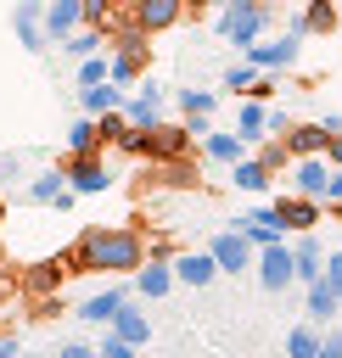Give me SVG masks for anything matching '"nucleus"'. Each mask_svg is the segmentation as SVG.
<instances>
[{
  "instance_id": "18",
  "label": "nucleus",
  "mask_w": 342,
  "mask_h": 358,
  "mask_svg": "<svg viewBox=\"0 0 342 358\" xmlns=\"http://www.w3.org/2000/svg\"><path fill=\"white\" fill-rule=\"evenodd\" d=\"M342 17H336V0H308L303 17H292V34H336Z\"/></svg>"
},
{
  "instance_id": "46",
  "label": "nucleus",
  "mask_w": 342,
  "mask_h": 358,
  "mask_svg": "<svg viewBox=\"0 0 342 358\" xmlns=\"http://www.w3.org/2000/svg\"><path fill=\"white\" fill-rule=\"evenodd\" d=\"M219 0H185V11H213Z\"/></svg>"
},
{
  "instance_id": "15",
  "label": "nucleus",
  "mask_w": 342,
  "mask_h": 358,
  "mask_svg": "<svg viewBox=\"0 0 342 358\" xmlns=\"http://www.w3.org/2000/svg\"><path fill=\"white\" fill-rule=\"evenodd\" d=\"M320 207H325V201H308V196H297V190L275 196V213H280V224H286V229H297V235H314V224H320Z\"/></svg>"
},
{
  "instance_id": "10",
  "label": "nucleus",
  "mask_w": 342,
  "mask_h": 358,
  "mask_svg": "<svg viewBox=\"0 0 342 358\" xmlns=\"http://www.w3.org/2000/svg\"><path fill=\"white\" fill-rule=\"evenodd\" d=\"M73 274V257H45V263H34L28 274H22V291L34 296V302H45V296H56V285Z\"/></svg>"
},
{
  "instance_id": "8",
  "label": "nucleus",
  "mask_w": 342,
  "mask_h": 358,
  "mask_svg": "<svg viewBox=\"0 0 342 358\" xmlns=\"http://www.w3.org/2000/svg\"><path fill=\"white\" fill-rule=\"evenodd\" d=\"M78 28H84V0H45V39L50 45H67Z\"/></svg>"
},
{
  "instance_id": "16",
  "label": "nucleus",
  "mask_w": 342,
  "mask_h": 358,
  "mask_svg": "<svg viewBox=\"0 0 342 358\" xmlns=\"http://www.w3.org/2000/svg\"><path fill=\"white\" fill-rule=\"evenodd\" d=\"M157 101H163V84H146V78H140V95H129V101H123L129 129H140V134H146V129H157V123H163Z\"/></svg>"
},
{
  "instance_id": "30",
  "label": "nucleus",
  "mask_w": 342,
  "mask_h": 358,
  "mask_svg": "<svg viewBox=\"0 0 342 358\" xmlns=\"http://www.w3.org/2000/svg\"><path fill=\"white\" fill-rule=\"evenodd\" d=\"M101 45H107V34H101V28H78L62 50H67L73 62H90V56H101Z\"/></svg>"
},
{
  "instance_id": "26",
  "label": "nucleus",
  "mask_w": 342,
  "mask_h": 358,
  "mask_svg": "<svg viewBox=\"0 0 342 358\" xmlns=\"http://www.w3.org/2000/svg\"><path fill=\"white\" fill-rule=\"evenodd\" d=\"M303 313H308L314 324H331V319L342 313V296H336L325 280H314V285H308V302H303Z\"/></svg>"
},
{
  "instance_id": "23",
  "label": "nucleus",
  "mask_w": 342,
  "mask_h": 358,
  "mask_svg": "<svg viewBox=\"0 0 342 358\" xmlns=\"http://www.w3.org/2000/svg\"><path fill=\"white\" fill-rule=\"evenodd\" d=\"M129 95L118 90V84H95V90H78V112L84 117H107V112H118Z\"/></svg>"
},
{
  "instance_id": "6",
  "label": "nucleus",
  "mask_w": 342,
  "mask_h": 358,
  "mask_svg": "<svg viewBox=\"0 0 342 358\" xmlns=\"http://www.w3.org/2000/svg\"><path fill=\"white\" fill-rule=\"evenodd\" d=\"M297 56H303V34H286V39H275V45H252L247 50V62L258 67V73H286V67H297Z\"/></svg>"
},
{
  "instance_id": "25",
  "label": "nucleus",
  "mask_w": 342,
  "mask_h": 358,
  "mask_svg": "<svg viewBox=\"0 0 342 358\" xmlns=\"http://www.w3.org/2000/svg\"><path fill=\"white\" fill-rule=\"evenodd\" d=\"M235 134L241 140H269V106L264 101H241L235 106Z\"/></svg>"
},
{
  "instance_id": "28",
  "label": "nucleus",
  "mask_w": 342,
  "mask_h": 358,
  "mask_svg": "<svg viewBox=\"0 0 342 358\" xmlns=\"http://www.w3.org/2000/svg\"><path fill=\"white\" fill-rule=\"evenodd\" d=\"M202 151H207L213 162H230V168H235V162H247V140H241V134H207V140H202Z\"/></svg>"
},
{
  "instance_id": "3",
  "label": "nucleus",
  "mask_w": 342,
  "mask_h": 358,
  "mask_svg": "<svg viewBox=\"0 0 342 358\" xmlns=\"http://www.w3.org/2000/svg\"><path fill=\"white\" fill-rule=\"evenodd\" d=\"M123 151H129V157H151V162H185L191 134H185V123H157V129H146V134L129 129Z\"/></svg>"
},
{
  "instance_id": "22",
  "label": "nucleus",
  "mask_w": 342,
  "mask_h": 358,
  "mask_svg": "<svg viewBox=\"0 0 342 358\" xmlns=\"http://www.w3.org/2000/svg\"><path fill=\"white\" fill-rule=\"evenodd\" d=\"M107 330H112L118 341H129V347H146V341H151V319L140 313V302H123V313H118Z\"/></svg>"
},
{
  "instance_id": "14",
  "label": "nucleus",
  "mask_w": 342,
  "mask_h": 358,
  "mask_svg": "<svg viewBox=\"0 0 342 358\" xmlns=\"http://www.w3.org/2000/svg\"><path fill=\"white\" fill-rule=\"evenodd\" d=\"M107 185H112V173H107L101 157H73V162H67V190H73V196H101Z\"/></svg>"
},
{
  "instance_id": "4",
  "label": "nucleus",
  "mask_w": 342,
  "mask_h": 358,
  "mask_svg": "<svg viewBox=\"0 0 342 358\" xmlns=\"http://www.w3.org/2000/svg\"><path fill=\"white\" fill-rule=\"evenodd\" d=\"M207 252H213L219 274H247V268L258 263V252H252V241H247L241 229H219V235L207 241Z\"/></svg>"
},
{
  "instance_id": "5",
  "label": "nucleus",
  "mask_w": 342,
  "mask_h": 358,
  "mask_svg": "<svg viewBox=\"0 0 342 358\" xmlns=\"http://www.w3.org/2000/svg\"><path fill=\"white\" fill-rule=\"evenodd\" d=\"M252 268H258V285H264V291H275V296H280L286 285H297V263H292V246H264Z\"/></svg>"
},
{
  "instance_id": "20",
  "label": "nucleus",
  "mask_w": 342,
  "mask_h": 358,
  "mask_svg": "<svg viewBox=\"0 0 342 358\" xmlns=\"http://www.w3.org/2000/svg\"><path fill=\"white\" fill-rule=\"evenodd\" d=\"M292 263H297V285L325 280V257H320V241H314V235H297V241H292Z\"/></svg>"
},
{
  "instance_id": "45",
  "label": "nucleus",
  "mask_w": 342,
  "mask_h": 358,
  "mask_svg": "<svg viewBox=\"0 0 342 358\" xmlns=\"http://www.w3.org/2000/svg\"><path fill=\"white\" fill-rule=\"evenodd\" d=\"M325 162H331V168H342V134H331V140H325Z\"/></svg>"
},
{
  "instance_id": "31",
  "label": "nucleus",
  "mask_w": 342,
  "mask_h": 358,
  "mask_svg": "<svg viewBox=\"0 0 342 358\" xmlns=\"http://www.w3.org/2000/svg\"><path fill=\"white\" fill-rule=\"evenodd\" d=\"M230 185H235V190H264V185H269V168H264L258 157H247V162L230 168Z\"/></svg>"
},
{
  "instance_id": "24",
  "label": "nucleus",
  "mask_w": 342,
  "mask_h": 358,
  "mask_svg": "<svg viewBox=\"0 0 342 358\" xmlns=\"http://www.w3.org/2000/svg\"><path fill=\"white\" fill-rule=\"evenodd\" d=\"M325 140H331V134H325L320 123H292V134H286L280 145H286L292 157H325Z\"/></svg>"
},
{
  "instance_id": "36",
  "label": "nucleus",
  "mask_w": 342,
  "mask_h": 358,
  "mask_svg": "<svg viewBox=\"0 0 342 358\" xmlns=\"http://www.w3.org/2000/svg\"><path fill=\"white\" fill-rule=\"evenodd\" d=\"M95 358H140V347H129V341H118L112 330L95 341Z\"/></svg>"
},
{
  "instance_id": "7",
  "label": "nucleus",
  "mask_w": 342,
  "mask_h": 358,
  "mask_svg": "<svg viewBox=\"0 0 342 358\" xmlns=\"http://www.w3.org/2000/svg\"><path fill=\"white\" fill-rule=\"evenodd\" d=\"M146 62H151L146 34H140V28H135V34H123V39H118V56H112V84H135V78L146 73Z\"/></svg>"
},
{
  "instance_id": "37",
  "label": "nucleus",
  "mask_w": 342,
  "mask_h": 358,
  "mask_svg": "<svg viewBox=\"0 0 342 358\" xmlns=\"http://www.w3.org/2000/svg\"><path fill=\"white\" fill-rule=\"evenodd\" d=\"M258 162H264V168L275 173V168H286V162H292V151H286L280 140H264V145H258Z\"/></svg>"
},
{
  "instance_id": "21",
  "label": "nucleus",
  "mask_w": 342,
  "mask_h": 358,
  "mask_svg": "<svg viewBox=\"0 0 342 358\" xmlns=\"http://www.w3.org/2000/svg\"><path fill=\"white\" fill-rule=\"evenodd\" d=\"M174 274H179L185 285H196V291H202V285H213V280H219V263H213V252H179V257H174Z\"/></svg>"
},
{
  "instance_id": "38",
  "label": "nucleus",
  "mask_w": 342,
  "mask_h": 358,
  "mask_svg": "<svg viewBox=\"0 0 342 358\" xmlns=\"http://www.w3.org/2000/svg\"><path fill=\"white\" fill-rule=\"evenodd\" d=\"M163 185H196V168L191 162H163Z\"/></svg>"
},
{
  "instance_id": "39",
  "label": "nucleus",
  "mask_w": 342,
  "mask_h": 358,
  "mask_svg": "<svg viewBox=\"0 0 342 358\" xmlns=\"http://www.w3.org/2000/svg\"><path fill=\"white\" fill-rule=\"evenodd\" d=\"M275 90H280V78L275 73H258V84L247 90V101H275Z\"/></svg>"
},
{
  "instance_id": "43",
  "label": "nucleus",
  "mask_w": 342,
  "mask_h": 358,
  "mask_svg": "<svg viewBox=\"0 0 342 358\" xmlns=\"http://www.w3.org/2000/svg\"><path fill=\"white\" fill-rule=\"evenodd\" d=\"M320 358H342V324L325 336V347H320Z\"/></svg>"
},
{
  "instance_id": "47",
  "label": "nucleus",
  "mask_w": 342,
  "mask_h": 358,
  "mask_svg": "<svg viewBox=\"0 0 342 358\" xmlns=\"http://www.w3.org/2000/svg\"><path fill=\"white\" fill-rule=\"evenodd\" d=\"M0 224H6V201H0Z\"/></svg>"
},
{
  "instance_id": "12",
  "label": "nucleus",
  "mask_w": 342,
  "mask_h": 358,
  "mask_svg": "<svg viewBox=\"0 0 342 358\" xmlns=\"http://www.w3.org/2000/svg\"><path fill=\"white\" fill-rule=\"evenodd\" d=\"M135 6V28L140 34H168L185 17V0H129Z\"/></svg>"
},
{
  "instance_id": "35",
  "label": "nucleus",
  "mask_w": 342,
  "mask_h": 358,
  "mask_svg": "<svg viewBox=\"0 0 342 358\" xmlns=\"http://www.w3.org/2000/svg\"><path fill=\"white\" fill-rule=\"evenodd\" d=\"M252 84H258V67H252V62H230V67H224V90H241V95H247Z\"/></svg>"
},
{
  "instance_id": "17",
  "label": "nucleus",
  "mask_w": 342,
  "mask_h": 358,
  "mask_svg": "<svg viewBox=\"0 0 342 358\" xmlns=\"http://www.w3.org/2000/svg\"><path fill=\"white\" fill-rule=\"evenodd\" d=\"M174 280H179V274H174V263H168V257H146V263H140V274H135V291H140L146 302H163V296L174 291Z\"/></svg>"
},
{
  "instance_id": "44",
  "label": "nucleus",
  "mask_w": 342,
  "mask_h": 358,
  "mask_svg": "<svg viewBox=\"0 0 342 358\" xmlns=\"http://www.w3.org/2000/svg\"><path fill=\"white\" fill-rule=\"evenodd\" d=\"M0 358H22V341H17V336H11V330H6V336H0Z\"/></svg>"
},
{
  "instance_id": "40",
  "label": "nucleus",
  "mask_w": 342,
  "mask_h": 358,
  "mask_svg": "<svg viewBox=\"0 0 342 358\" xmlns=\"http://www.w3.org/2000/svg\"><path fill=\"white\" fill-rule=\"evenodd\" d=\"M325 285H331V291L342 296V246H336V252L325 257Z\"/></svg>"
},
{
  "instance_id": "34",
  "label": "nucleus",
  "mask_w": 342,
  "mask_h": 358,
  "mask_svg": "<svg viewBox=\"0 0 342 358\" xmlns=\"http://www.w3.org/2000/svg\"><path fill=\"white\" fill-rule=\"evenodd\" d=\"M95 134H101V145H123V140H129V117H123V106L107 112V117H95Z\"/></svg>"
},
{
  "instance_id": "11",
  "label": "nucleus",
  "mask_w": 342,
  "mask_h": 358,
  "mask_svg": "<svg viewBox=\"0 0 342 358\" xmlns=\"http://www.w3.org/2000/svg\"><path fill=\"white\" fill-rule=\"evenodd\" d=\"M123 302H129V285H107V291H90L73 313H78L84 324H112V319L123 313Z\"/></svg>"
},
{
  "instance_id": "41",
  "label": "nucleus",
  "mask_w": 342,
  "mask_h": 358,
  "mask_svg": "<svg viewBox=\"0 0 342 358\" xmlns=\"http://www.w3.org/2000/svg\"><path fill=\"white\" fill-rule=\"evenodd\" d=\"M325 207H331V213H336V218H342V168H336V173H331V190H325Z\"/></svg>"
},
{
  "instance_id": "1",
  "label": "nucleus",
  "mask_w": 342,
  "mask_h": 358,
  "mask_svg": "<svg viewBox=\"0 0 342 358\" xmlns=\"http://www.w3.org/2000/svg\"><path fill=\"white\" fill-rule=\"evenodd\" d=\"M73 274L78 268H101V274H140V263L151 257V246L135 229H84L73 241Z\"/></svg>"
},
{
  "instance_id": "29",
  "label": "nucleus",
  "mask_w": 342,
  "mask_h": 358,
  "mask_svg": "<svg viewBox=\"0 0 342 358\" xmlns=\"http://www.w3.org/2000/svg\"><path fill=\"white\" fill-rule=\"evenodd\" d=\"M320 347H325V341H320L314 324H292V330H286V358H320Z\"/></svg>"
},
{
  "instance_id": "2",
  "label": "nucleus",
  "mask_w": 342,
  "mask_h": 358,
  "mask_svg": "<svg viewBox=\"0 0 342 358\" xmlns=\"http://www.w3.org/2000/svg\"><path fill=\"white\" fill-rule=\"evenodd\" d=\"M269 22H275V6H269V0H230V6L219 11V39L235 45V50H252Z\"/></svg>"
},
{
  "instance_id": "33",
  "label": "nucleus",
  "mask_w": 342,
  "mask_h": 358,
  "mask_svg": "<svg viewBox=\"0 0 342 358\" xmlns=\"http://www.w3.org/2000/svg\"><path fill=\"white\" fill-rule=\"evenodd\" d=\"M95 84H112V56H90V62H78V90H95Z\"/></svg>"
},
{
  "instance_id": "13",
  "label": "nucleus",
  "mask_w": 342,
  "mask_h": 358,
  "mask_svg": "<svg viewBox=\"0 0 342 358\" xmlns=\"http://www.w3.org/2000/svg\"><path fill=\"white\" fill-rule=\"evenodd\" d=\"M11 28H17V39L28 45V50H45L50 39H45V0H17L11 6Z\"/></svg>"
},
{
  "instance_id": "19",
  "label": "nucleus",
  "mask_w": 342,
  "mask_h": 358,
  "mask_svg": "<svg viewBox=\"0 0 342 358\" xmlns=\"http://www.w3.org/2000/svg\"><path fill=\"white\" fill-rule=\"evenodd\" d=\"M22 201H50V207H62L67 201V168H45V173H34V185L22 190Z\"/></svg>"
},
{
  "instance_id": "9",
  "label": "nucleus",
  "mask_w": 342,
  "mask_h": 358,
  "mask_svg": "<svg viewBox=\"0 0 342 358\" xmlns=\"http://www.w3.org/2000/svg\"><path fill=\"white\" fill-rule=\"evenodd\" d=\"M331 162L325 157H297V168H292V190L297 196H308V201H325V190H331Z\"/></svg>"
},
{
  "instance_id": "42",
  "label": "nucleus",
  "mask_w": 342,
  "mask_h": 358,
  "mask_svg": "<svg viewBox=\"0 0 342 358\" xmlns=\"http://www.w3.org/2000/svg\"><path fill=\"white\" fill-rule=\"evenodd\" d=\"M56 358H95V347H90V341H62Z\"/></svg>"
},
{
  "instance_id": "27",
  "label": "nucleus",
  "mask_w": 342,
  "mask_h": 358,
  "mask_svg": "<svg viewBox=\"0 0 342 358\" xmlns=\"http://www.w3.org/2000/svg\"><path fill=\"white\" fill-rule=\"evenodd\" d=\"M67 145H73V157H101V134H95V117H73V129H67Z\"/></svg>"
},
{
  "instance_id": "32",
  "label": "nucleus",
  "mask_w": 342,
  "mask_h": 358,
  "mask_svg": "<svg viewBox=\"0 0 342 358\" xmlns=\"http://www.w3.org/2000/svg\"><path fill=\"white\" fill-rule=\"evenodd\" d=\"M174 95H179V112L185 117H213V106H219L213 90H174Z\"/></svg>"
}]
</instances>
